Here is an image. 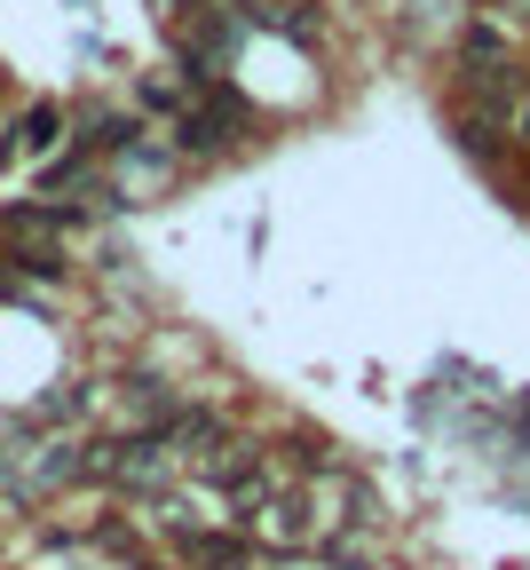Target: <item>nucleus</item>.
<instances>
[{
    "mask_svg": "<svg viewBox=\"0 0 530 570\" xmlns=\"http://www.w3.org/2000/svg\"><path fill=\"white\" fill-rule=\"evenodd\" d=\"M175 547L190 570H254V547L238 531H175Z\"/></svg>",
    "mask_w": 530,
    "mask_h": 570,
    "instance_id": "obj_2",
    "label": "nucleus"
},
{
    "mask_svg": "<svg viewBox=\"0 0 530 570\" xmlns=\"http://www.w3.org/2000/svg\"><path fill=\"white\" fill-rule=\"evenodd\" d=\"M56 135H63V111L56 104H32L17 119V151H56Z\"/></svg>",
    "mask_w": 530,
    "mask_h": 570,
    "instance_id": "obj_4",
    "label": "nucleus"
},
{
    "mask_svg": "<svg viewBox=\"0 0 530 570\" xmlns=\"http://www.w3.org/2000/svg\"><path fill=\"white\" fill-rule=\"evenodd\" d=\"M167 460H175V444H167V428H159V436L104 444V452L88 460V475H111V483H127V491H150V483H167Z\"/></svg>",
    "mask_w": 530,
    "mask_h": 570,
    "instance_id": "obj_1",
    "label": "nucleus"
},
{
    "mask_svg": "<svg viewBox=\"0 0 530 570\" xmlns=\"http://www.w3.org/2000/svg\"><path fill=\"white\" fill-rule=\"evenodd\" d=\"M254 539H262V547H310L317 531H310V515H301V499L277 491L269 508H254Z\"/></svg>",
    "mask_w": 530,
    "mask_h": 570,
    "instance_id": "obj_3",
    "label": "nucleus"
},
{
    "mask_svg": "<svg viewBox=\"0 0 530 570\" xmlns=\"http://www.w3.org/2000/svg\"><path fill=\"white\" fill-rule=\"evenodd\" d=\"M499 9H507V17H530V0H499Z\"/></svg>",
    "mask_w": 530,
    "mask_h": 570,
    "instance_id": "obj_5",
    "label": "nucleus"
}]
</instances>
